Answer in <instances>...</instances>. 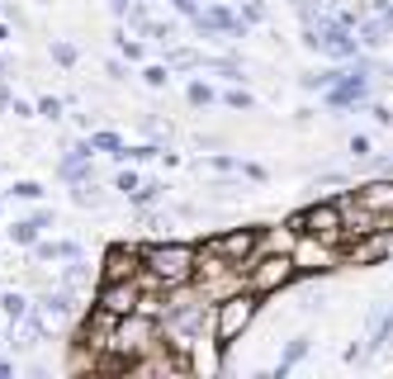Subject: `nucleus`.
I'll use <instances>...</instances> for the list:
<instances>
[{
    "label": "nucleus",
    "mask_w": 393,
    "mask_h": 379,
    "mask_svg": "<svg viewBox=\"0 0 393 379\" xmlns=\"http://www.w3.org/2000/svg\"><path fill=\"white\" fill-rule=\"evenodd\" d=\"M5 375H10V365H5V360H0V379H5Z\"/></svg>",
    "instance_id": "obj_19"
},
{
    "label": "nucleus",
    "mask_w": 393,
    "mask_h": 379,
    "mask_svg": "<svg viewBox=\"0 0 393 379\" xmlns=\"http://www.w3.org/2000/svg\"><path fill=\"white\" fill-rule=\"evenodd\" d=\"M90 147H95V152H114V157L124 152V142H119L114 133H95V137H90Z\"/></svg>",
    "instance_id": "obj_9"
},
{
    "label": "nucleus",
    "mask_w": 393,
    "mask_h": 379,
    "mask_svg": "<svg viewBox=\"0 0 393 379\" xmlns=\"http://www.w3.org/2000/svg\"><path fill=\"white\" fill-rule=\"evenodd\" d=\"M0 76H5V62H0Z\"/></svg>",
    "instance_id": "obj_21"
},
{
    "label": "nucleus",
    "mask_w": 393,
    "mask_h": 379,
    "mask_svg": "<svg viewBox=\"0 0 393 379\" xmlns=\"http://www.w3.org/2000/svg\"><path fill=\"white\" fill-rule=\"evenodd\" d=\"M53 57L62 67H72V62H76V48H72V43H53Z\"/></svg>",
    "instance_id": "obj_11"
},
{
    "label": "nucleus",
    "mask_w": 393,
    "mask_h": 379,
    "mask_svg": "<svg viewBox=\"0 0 393 379\" xmlns=\"http://www.w3.org/2000/svg\"><path fill=\"white\" fill-rule=\"evenodd\" d=\"M10 105H15V100H10V90L0 85V109H10Z\"/></svg>",
    "instance_id": "obj_17"
},
{
    "label": "nucleus",
    "mask_w": 393,
    "mask_h": 379,
    "mask_svg": "<svg viewBox=\"0 0 393 379\" xmlns=\"http://www.w3.org/2000/svg\"><path fill=\"white\" fill-rule=\"evenodd\" d=\"M100 308H109L114 318H128L133 308H137V289H133V285H124V280H105Z\"/></svg>",
    "instance_id": "obj_3"
},
{
    "label": "nucleus",
    "mask_w": 393,
    "mask_h": 379,
    "mask_svg": "<svg viewBox=\"0 0 393 379\" xmlns=\"http://www.w3.org/2000/svg\"><path fill=\"white\" fill-rule=\"evenodd\" d=\"M147 271L166 280V285H181L194 275V246H181V242H161V246H147Z\"/></svg>",
    "instance_id": "obj_1"
},
{
    "label": "nucleus",
    "mask_w": 393,
    "mask_h": 379,
    "mask_svg": "<svg viewBox=\"0 0 393 379\" xmlns=\"http://www.w3.org/2000/svg\"><path fill=\"white\" fill-rule=\"evenodd\" d=\"M147 85H166V67H147Z\"/></svg>",
    "instance_id": "obj_16"
},
{
    "label": "nucleus",
    "mask_w": 393,
    "mask_h": 379,
    "mask_svg": "<svg viewBox=\"0 0 393 379\" xmlns=\"http://www.w3.org/2000/svg\"><path fill=\"white\" fill-rule=\"evenodd\" d=\"M133 266H137V251H128V246H114L105 256V280H128Z\"/></svg>",
    "instance_id": "obj_6"
},
{
    "label": "nucleus",
    "mask_w": 393,
    "mask_h": 379,
    "mask_svg": "<svg viewBox=\"0 0 393 379\" xmlns=\"http://www.w3.org/2000/svg\"><path fill=\"white\" fill-rule=\"evenodd\" d=\"M289 275H294V261H285V256H275V261H265L261 271H256V289H280V285H285Z\"/></svg>",
    "instance_id": "obj_5"
},
{
    "label": "nucleus",
    "mask_w": 393,
    "mask_h": 379,
    "mask_svg": "<svg viewBox=\"0 0 393 379\" xmlns=\"http://www.w3.org/2000/svg\"><path fill=\"white\" fill-rule=\"evenodd\" d=\"M308 351V342H303V337H299V342H289V351H285V360H280V375H285L289 365H294V360H299V355Z\"/></svg>",
    "instance_id": "obj_10"
},
{
    "label": "nucleus",
    "mask_w": 393,
    "mask_h": 379,
    "mask_svg": "<svg viewBox=\"0 0 393 379\" xmlns=\"http://www.w3.org/2000/svg\"><path fill=\"white\" fill-rule=\"evenodd\" d=\"M190 100H194V105H209L213 90H209V85H190Z\"/></svg>",
    "instance_id": "obj_13"
},
{
    "label": "nucleus",
    "mask_w": 393,
    "mask_h": 379,
    "mask_svg": "<svg viewBox=\"0 0 393 379\" xmlns=\"http://www.w3.org/2000/svg\"><path fill=\"white\" fill-rule=\"evenodd\" d=\"M76 204H100V194H95V185H81V190H76Z\"/></svg>",
    "instance_id": "obj_14"
},
{
    "label": "nucleus",
    "mask_w": 393,
    "mask_h": 379,
    "mask_svg": "<svg viewBox=\"0 0 393 379\" xmlns=\"http://www.w3.org/2000/svg\"><path fill=\"white\" fill-rule=\"evenodd\" d=\"M251 313H256V298L251 294H237V298H228V303L218 308V351L233 346V337L251 323Z\"/></svg>",
    "instance_id": "obj_2"
},
{
    "label": "nucleus",
    "mask_w": 393,
    "mask_h": 379,
    "mask_svg": "<svg viewBox=\"0 0 393 379\" xmlns=\"http://www.w3.org/2000/svg\"><path fill=\"white\" fill-rule=\"evenodd\" d=\"M48 223H53V214H33V218H24V223H15V228H10V237L28 246L33 237H38V228H48Z\"/></svg>",
    "instance_id": "obj_7"
},
{
    "label": "nucleus",
    "mask_w": 393,
    "mask_h": 379,
    "mask_svg": "<svg viewBox=\"0 0 393 379\" xmlns=\"http://www.w3.org/2000/svg\"><path fill=\"white\" fill-rule=\"evenodd\" d=\"M128 5H133V0H114V10H119V15H128Z\"/></svg>",
    "instance_id": "obj_18"
},
{
    "label": "nucleus",
    "mask_w": 393,
    "mask_h": 379,
    "mask_svg": "<svg viewBox=\"0 0 393 379\" xmlns=\"http://www.w3.org/2000/svg\"><path fill=\"white\" fill-rule=\"evenodd\" d=\"M0 313L19 323V318H28V298H24V294H15V289H5V294H0Z\"/></svg>",
    "instance_id": "obj_8"
},
{
    "label": "nucleus",
    "mask_w": 393,
    "mask_h": 379,
    "mask_svg": "<svg viewBox=\"0 0 393 379\" xmlns=\"http://www.w3.org/2000/svg\"><path fill=\"white\" fill-rule=\"evenodd\" d=\"M38 114H48V119H57V114H62V105H57L53 95H48V100H38Z\"/></svg>",
    "instance_id": "obj_15"
},
{
    "label": "nucleus",
    "mask_w": 393,
    "mask_h": 379,
    "mask_svg": "<svg viewBox=\"0 0 393 379\" xmlns=\"http://www.w3.org/2000/svg\"><path fill=\"white\" fill-rule=\"evenodd\" d=\"M15 194H19V199H38V194H43V185H38V180H19V185H15Z\"/></svg>",
    "instance_id": "obj_12"
},
{
    "label": "nucleus",
    "mask_w": 393,
    "mask_h": 379,
    "mask_svg": "<svg viewBox=\"0 0 393 379\" xmlns=\"http://www.w3.org/2000/svg\"><path fill=\"white\" fill-rule=\"evenodd\" d=\"M251 246H256V228H242V233H228V237H213L209 251L228 256V261H246V256H251Z\"/></svg>",
    "instance_id": "obj_4"
},
{
    "label": "nucleus",
    "mask_w": 393,
    "mask_h": 379,
    "mask_svg": "<svg viewBox=\"0 0 393 379\" xmlns=\"http://www.w3.org/2000/svg\"><path fill=\"white\" fill-rule=\"evenodd\" d=\"M5 38H10V33H5V24H0V43H5Z\"/></svg>",
    "instance_id": "obj_20"
}]
</instances>
